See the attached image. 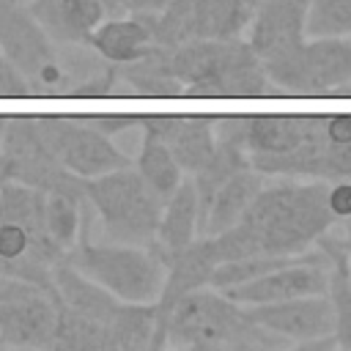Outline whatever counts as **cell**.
I'll return each instance as SVG.
<instances>
[{
    "label": "cell",
    "instance_id": "cell-1",
    "mask_svg": "<svg viewBox=\"0 0 351 351\" xmlns=\"http://www.w3.org/2000/svg\"><path fill=\"white\" fill-rule=\"evenodd\" d=\"M335 225L329 181L277 178L274 184H263L244 217L233 228L211 236V244L219 263L247 255H296L310 250Z\"/></svg>",
    "mask_w": 351,
    "mask_h": 351
},
{
    "label": "cell",
    "instance_id": "cell-2",
    "mask_svg": "<svg viewBox=\"0 0 351 351\" xmlns=\"http://www.w3.org/2000/svg\"><path fill=\"white\" fill-rule=\"evenodd\" d=\"M167 63L186 96L197 99H261L277 96L247 38H189L167 49Z\"/></svg>",
    "mask_w": 351,
    "mask_h": 351
},
{
    "label": "cell",
    "instance_id": "cell-3",
    "mask_svg": "<svg viewBox=\"0 0 351 351\" xmlns=\"http://www.w3.org/2000/svg\"><path fill=\"white\" fill-rule=\"evenodd\" d=\"M165 346L176 348H282L288 340L255 324L244 304L206 285L181 296L165 321Z\"/></svg>",
    "mask_w": 351,
    "mask_h": 351
},
{
    "label": "cell",
    "instance_id": "cell-4",
    "mask_svg": "<svg viewBox=\"0 0 351 351\" xmlns=\"http://www.w3.org/2000/svg\"><path fill=\"white\" fill-rule=\"evenodd\" d=\"M82 186L85 200L101 219L107 241L154 247L165 203L145 186L132 165L96 178H85Z\"/></svg>",
    "mask_w": 351,
    "mask_h": 351
},
{
    "label": "cell",
    "instance_id": "cell-5",
    "mask_svg": "<svg viewBox=\"0 0 351 351\" xmlns=\"http://www.w3.org/2000/svg\"><path fill=\"white\" fill-rule=\"evenodd\" d=\"M63 261L121 302H156L165 282V263L154 247L88 241L80 236Z\"/></svg>",
    "mask_w": 351,
    "mask_h": 351
},
{
    "label": "cell",
    "instance_id": "cell-6",
    "mask_svg": "<svg viewBox=\"0 0 351 351\" xmlns=\"http://www.w3.org/2000/svg\"><path fill=\"white\" fill-rule=\"evenodd\" d=\"M310 0H258L250 22V47L263 63L277 96H299L304 22Z\"/></svg>",
    "mask_w": 351,
    "mask_h": 351
},
{
    "label": "cell",
    "instance_id": "cell-7",
    "mask_svg": "<svg viewBox=\"0 0 351 351\" xmlns=\"http://www.w3.org/2000/svg\"><path fill=\"white\" fill-rule=\"evenodd\" d=\"M0 52L27 80L33 96H71L74 80L60 60L58 44L27 5L0 0Z\"/></svg>",
    "mask_w": 351,
    "mask_h": 351
},
{
    "label": "cell",
    "instance_id": "cell-8",
    "mask_svg": "<svg viewBox=\"0 0 351 351\" xmlns=\"http://www.w3.org/2000/svg\"><path fill=\"white\" fill-rule=\"evenodd\" d=\"M3 154H5V178L30 184L41 192H60L85 200L82 178L74 176L52 154V148L47 145V140L36 126V115H5Z\"/></svg>",
    "mask_w": 351,
    "mask_h": 351
},
{
    "label": "cell",
    "instance_id": "cell-9",
    "mask_svg": "<svg viewBox=\"0 0 351 351\" xmlns=\"http://www.w3.org/2000/svg\"><path fill=\"white\" fill-rule=\"evenodd\" d=\"M36 126L52 154L82 181L129 167L132 159L88 115H36Z\"/></svg>",
    "mask_w": 351,
    "mask_h": 351
},
{
    "label": "cell",
    "instance_id": "cell-10",
    "mask_svg": "<svg viewBox=\"0 0 351 351\" xmlns=\"http://www.w3.org/2000/svg\"><path fill=\"white\" fill-rule=\"evenodd\" d=\"M244 307L255 324L280 335L288 343H296L302 348H337L332 335L335 315L326 293L296 296L269 304H244Z\"/></svg>",
    "mask_w": 351,
    "mask_h": 351
},
{
    "label": "cell",
    "instance_id": "cell-11",
    "mask_svg": "<svg viewBox=\"0 0 351 351\" xmlns=\"http://www.w3.org/2000/svg\"><path fill=\"white\" fill-rule=\"evenodd\" d=\"M329 285V263L321 247L302 252L299 261L280 266L258 280L225 288L222 293L239 304H269V302H285L296 296H315L326 293Z\"/></svg>",
    "mask_w": 351,
    "mask_h": 351
},
{
    "label": "cell",
    "instance_id": "cell-12",
    "mask_svg": "<svg viewBox=\"0 0 351 351\" xmlns=\"http://www.w3.org/2000/svg\"><path fill=\"white\" fill-rule=\"evenodd\" d=\"M165 263V282H162V291L154 302L156 307V329H154V348H165V321L173 310V304L197 291V288H206L211 282V274L219 263L217 252H214V244H211V236H197L192 244H186L184 250L178 252H170L162 258Z\"/></svg>",
    "mask_w": 351,
    "mask_h": 351
},
{
    "label": "cell",
    "instance_id": "cell-13",
    "mask_svg": "<svg viewBox=\"0 0 351 351\" xmlns=\"http://www.w3.org/2000/svg\"><path fill=\"white\" fill-rule=\"evenodd\" d=\"M58 293L33 291L0 304V348H52Z\"/></svg>",
    "mask_w": 351,
    "mask_h": 351
},
{
    "label": "cell",
    "instance_id": "cell-14",
    "mask_svg": "<svg viewBox=\"0 0 351 351\" xmlns=\"http://www.w3.org/2000/svg\"><path fill=\"white\" fill-rule=\"evenodd\" d=\"M310 115H217V132L233 134L250 156L285 154L304 143Z\"/></svg>",
    "mask_w": 351,
    "mask_h": 351
},
{
    "label": "cell",
    "instance_id": "cell-15",
    "mask_svg": "<svg viewBox=\"0 0 351 351\" xmlns=\"http://www.w3.org/2000/svg\"><path fill=\"white\" fill-rule=\"evenodd\" d=\"M351 82V41L346 36H307L299 96H335Z\"/></svg>",
    "mask_w": 351,
    "mask_h": 351
},
{
    "label": "cell",
    "instance_id": "cell-16",
    "mask_svg": "<svg viewBox=\"0 0 351 351\" xmlns=\"http://www.w3.org/2000/svg\"><path fill=\"white\" fill-rule=\"evenodd\" d=\"M27 8L55 44H85L107 16L101 0H30Z\"/></svg>",
    "mask_w": 351,
    "mask_h": 351
},
{
    "label": "cell",
    "instance_id": "cell-17",
    "mask_svg": "<svg viewBox=\"0 0 351 351\" xmlns=\"http://www.w3.org/2000/svg\"><path fill=\"white\" fill-rule=\"evenodd\" d=\"M93 52H99L104 60L121 66L143 58L154 47L148 14H118V16H104L93 33L85 41Z\"/></svg>",
    "mask_w": 351,
    "mask_h": 351
},
{
    "label": "cell",
    "instance_id": "cell-18",
    "mask_svg": "<svg viewBox=\"0 0 351 351\" xmlns=\"http://www.w3.org/2000/svg\"><path fill=\"white\" fill-rule=\"evenodd\" d=\"M44 214H47V192H41V189H36L30 184L14 181V178L0 181V222L22 225L33 236V241L55 263H60L66 258V252L49 239Z\"/></svg>",
    "mask_w": 351,
    "mask_h": 351
},
{
    "label": "cell",
    "instance_id": "cell-19",
    "mask_svg": "<svg viewBox=\"0 0 351 351\" xmlns=\"http://www.w3.org/2000/svg\"><path fill=\"white\" fill-rule=\"evenodd\" d=\"M266 184V176L261 170H255L252 165L236 170L211 197V203L206 206L203 217H200V236H217L228 228H233L244 211L250 208V203L255 200V195L261 192V186Z\"/></svg>",
    "mask_w": 351,
    "mask_h": 351
},
{
    "label": "cell",
    "instance_id": "cell-20",
    "mask_svg": "<svg viewBox=\"0 0 351 351\" xmlns=\"http://www.w3.org/2000/svg\"><path fill=\"white\" fill-rule=\"evenodd\" d=\"M200 236V208H197V192L189 176H184V181L176 186V192L165 200L162 206V217H159V228H156V239H154V250L159 252V258L184 250L186 244H192Z\"/></svg>",
    "mask_w": 351,
    "mask_h": 351
},
{
    "label": "cell",
    "instance_id": "cell-21",
    "mask_svg": "<svg viewBox=\"0 0 351 351\" xmlns=\"http://www.w3.org/2000/svg\"><path fill=\"white\" fill-rule=\"evenodd\" d=\"M118 69V93L123 96H154V99H176L186 96L184 85L176 80L167 63V49L151 47L143 58L132 63H121Z\"/></svg>",
    "mask_w": 351,
    "mask_h": 351
},
{
    "label": "cell",
    "instance_id": "cell-22",
    "mask_svg": "<svg viewBox=\"0 0 351 351\" xmlns=\"http://www.w3.org/2000/svg\"><path fill=\"white\" fill-rule=\"evenodd\" d=\"M315 247H321V252L326 255L329 263V285H326V296L332 304V315H335V343L343 351H351V274L346 266V250H343V236L324 230L315 239Z\"/></svg>",
    "mask_w": 351,
    "mask_h": 351
},
{
    "label": "cell",
    "instance_id": "cell-23",
    "mask_svg": "<svg viewBox=\"0 0 351 351\" xmlns=\"http://www.w3.org/2000/svg\"><path fill=\"white\" fill-rule=\"evenodd\" d=\"M52 282H55L58 302H63L66 307H71L82 315H90L101 324H107L115 315V310L121 307L118 296H112L107 288H101L99 282H93L90 277H85L82 271L69 266L66 261L52 266Z\"/></svg>",
    "mask_w": 351,
    "mask_h": 351
},
{
    "label": "cell",
    "instance_id": "cell-24",
    "mask_svg": "<svg viewBox=\"0 0 351 351\" xmlns=\"http://www.w3.org/2000/svg\"><path fill=\"white\" fill-rule=\"evenodd\" d=\"M217 115H173L162 143L170 148L186 176H192L214 151Z\"/></svg>",
    "mask_w": 351,
    "mask_h": 351
},
{
    "label": "cell",
    "instance_id": "cell-25",
    "mask_svg": "<svg viewBox=\"0 0 351 351\" xmlns=\"http://www.w3.org/2000/svg\"><path fill=\"white\" fill-rule=\"evenodd\" d=\"M250 165V154L244 151V145L233 137V134H222L217 132V143H214V151L211 156L189 176L192 184H195V192H197V208H200V217L206 211V206L211 203L214 192L241 167Z\"/></svg>",
    "mask_w": 351,
    "mask_h": 351
},
{
    "label": "cell",
    "instance_id": "cell-26",
    "mask_svg": "<svg viewBox=\"0 0 351 351\" xmlns=\"http://www.w3.org/2000/svg\"><path fill=\"white\" fill-rule=\"evenodd\" d=\"M252 14L255 5L250 0H200L192 25V38H241V33L252 22Z\"/></svg>",
    "mask_w": 351,
    "mask_h": 351
},
{
    "label": "cell",
    "instance_id": "cell-27",
    "mask_svg": "<svg viewBox=\"0 0 351 351\" xmlns=\"http://www.w3.org/2000/svg\"><path fill=\"white\" fill-rule=\"evenodd\" d=\"M156 307L154 302H121L107 321L110 351H145L154 348Z\"/></svg>",
    "mask_w": 351,
    "mask_h": 351
},
{
    "label": "cell",
    "instance_id": "cell-28",
    "mask_svg": "<svg viewBox=\"0 0 351 351\" xmlns=\"http://www.w3.org/2000/svg\"><path fill=\"white\" fill-rule=\"evenodd\" d=\"M132 167L140 173L145 186L162 203L176 192V186L186 176L181 170V165L176 162V156L170 154V148L159 137H151V134H140V151H137V159H134Z\"/></svg>",
    "mask_w": 351,
    "mask_h": 351
},
{
    "label": "cell",
    "instance_id": "cell-29",
    "mask_svg": "<svg viewBox=\"0 0 351 351\" xmlns=\"http://www.w3.org/2000/svg\"><path fill=\"white\" fill-rule=\"evenodd\" d=\"M52 348L60 351H110L107 324L82 315L63 302H58V321H55V340Z\"/></svg>",
    "mask_w": 351,
    "mask_h": 351
},
{
    "label": "cell",
    "instance_id": "cell-30",
    "mask_svg": "<svg viewBox=\"0 0 351 351\" xmlns=\"http://www.w3.org/2000/svg\"><path fill=\"white\" fill-rule=\"evenodd\" d=\"M200 0H170L159 14H148L154 44L162 49H173L192 38V25Z\"/></svg>",
    "mask_w": 351,
    "mask_h": 351
},
{
    "label": "cell",
    "instance_id": "cell-31",
    "mask_svg": "<svg viewBox=\"0 0 351 351\" xmlns=\"http://www.w3.org/2000/svg\"><path fill=\"white\" fill-rule=\"evenodd\" d=\"M47 233L49 239L69 252L77 241H80V230H82V200L71 197V195H60V192H47Z\"/></svg>",
    "mask_w": 351,
    "mask_h": 351
},
{
    "label": "cell",
    "instance_id": "cell-32",
    "mask_svg": "<svg viewBox=\"0 0 351 351\" xmlns=\"http://www.w3.org/2000/svg\"><path fill=\"white\" fill-rule=\"evenodd\" d=\"M307 36H351V0H310Z\"/></svg>",
    "mask_w": 351,
    "mask_h": 351
},
{
    "label": "cell",
    "instance_id": "cell-33",
    "mask_svg": "<svg viewBox=\"0 0 351 351\" xmlns=\"http://www.w3.org/2000/svg\"><path fill=\"white\" fill-rule=\"evenodd\" d=\"M30 85L27 80L14 69V63L0 52V99H27Z\"/></svg>",
    "mask_w": 351,
    "mask_h": 351
},
{
    "label": "cell",
    "instance_id": "cell-34",
    "mask_svg": "<svg viewBox=\"0 0 351 351\" xmlns=\"http://www.w3.org/2000/svg\"><path fill=\"white\" fill-rule=\"evenodd\" d=\"M90 123L104 132L107 137H115V134H126L132 129H137V115L132 112H101V115H88Z\"/></svg>",
    "mask_w": 351,
    "mask_h": 351
},
{
    "label": "cell",
    "instance_id": "cell-35",
    "mask_svg": "<svg viewBox=\"0 0 351 351\" xmlns=\"http://www.w3.org/2000/svg\"><path fill=\"white\" fill-rule=\"evenodd\" d=\"M329 208L337 217V222L351 217V178L329 181Z\"/></svg>",
    "mask_w": 351,
    "mask_h": 351
},
{
    "label": "cell",
    "instance_id": "cell-36",
    "mask_svg": "<svg viewBox=\"0 0 351 351\" xmlns=\"http://www.w3.org/2000/svg\"><path fill=\"white\" fill-rule=\"evenodd\" d=\"M170 0H118L123 14H159Z\"/></svg>",
    "mask_w": 351,
    "mask_h": 351
},
{
    "label": "cell",
    "instance_id": "cell-37",
    "mask_svg": "<svg viewBox=\"0 0 351 351\" xmlns=\"http://www.w3.org/2000/svg\"><path fill=\"white\" fill-rule=\"evenodd\" d=\"M343 250H346V266L351 274V217L343 219Z\"/></svg>",
    "mask_w": 351,
    "mask_h": 351
},
{
    "label": "cell",
    "instance_id": "cell-38",
    "mask_svg": "<svg viewBox=\"0 0 351 351\" xmlns=\"http://www.w3.org/2000/svg\"><path fill=\"white\" fill-rule=\"evenodd\" d=\"M3 126H5V115H0V181L5 178V154H3Z\"/></svg>",
    "mask_w": 351,
    "mask_h": 351
},
{
    "label": "cell",
    "instance_id": "cell-39",
    "mask_svg": "<svg viewBox=\"0 0 351 351\" xmlns=\"http://www.w3.org/2000/svg\"><path fill=\"white\" fill-rule=\"evenodd\" d=\"M101 5H104V11H107V16H118V14H123L121 5H118V0H101Z\"/></svg>",
    "mask_w": 351,
    "mask_h": 351
},
{
    "label": "cell",
    "instance_id": "cell-40",
    "mask_svg": "<svg viewBox=\"0 0 351 351\" xmlns=\"http://www.w3.org/2000/svg\"><path fill=\"white\" fill-rule=\"evenodd\" d=\"M335 96H343V99H351V82H346V85H340V88L335 90Z\"/></svg>",
    "mask_w": 351,
    "mask_h": 351
},
{
    "label": "cell",
    "instance_id": "cell-41",
    "mask_svg": "<svg viewBox=\"0 0 351 351\" xmlns=\"http://www.w3.org/2000/svg\"><path fill=\"white\" fill-rule=\"evenodd\" d=\"M3 3H22V5H27L30 0H3Z\"/></svg>",
    "mask_w": 351,
    "mask_h": 351
},
{
    "label": "cell",
    "instance_id": "cell-42",
    "mask_svg": "<svg viewBox=\"0 0 351 351\" xmlns=\"http://www.w3.org/2000/svg\"><path fill=\"white\" fill-rule=\"evenodd\" d=\"M250 3H252V5H255V3H258V0H250Z\"/></svg>",
    "mask_w": 351,
    "mask_h": 351
}]
</instances>
